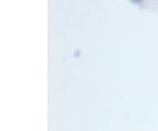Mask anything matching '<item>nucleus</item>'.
Wrapping results in <instances>:
<instances>
[{"label": "nucleus", "mask_w": 158, "mask_h": 131, "mask_svg": "<svg viewBox=\"0 0 158 131\" xmlns=\"http://www.w3.org/2000/svg\"><path fill=\"white\" fill-rule=\"evenodd\" d=\"M130 1L134 4H137V3H140L141 1H142V0H130Z\"/></svg>", "instance_id": "f257e3e1"}]
</instances>
